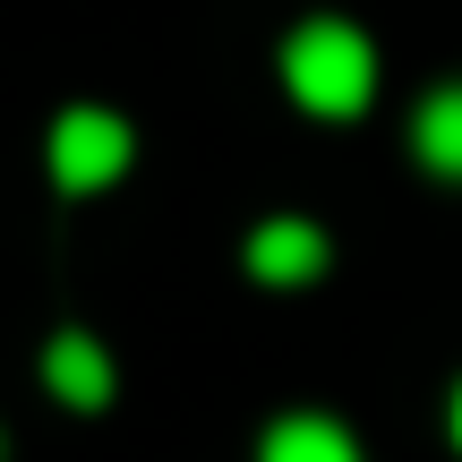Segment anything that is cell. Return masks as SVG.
<instances>
[{
	"mask_svg": "<svg viewBox=\"0 0 462 462\" xmlns=\"http://www.w3.org/2000/svg\"><path fill=\"white\" fill-rule=\"evenodd\" d=\"M282 86H291L300 112L351 120L377 95V43H368L351 17H309V26H291V43H282Z\"/></svg>",
	"mask_w": 462,
	"mask_h": 462,
	"instance_id": "obj_1",
	"label": "cell"
},
{
	"mask_svg": "<svg viewBox=\"0 0 462 462\" xmlns=\"http://www.w3.org/2000/svg\"><path fill=\"white\" fill-rule=\"evenodd\" d=\"M51 180L69 189V198H95V189H112L120 171H129V154H137V137H129V120L120 112H103V103H78V112H60L51 120Z\"/></svg>",
	"mask_w": 462,
	"mask_h": 462,
	"instance_id": "obj_2",
	"label": "cell"
},
{
	"mask_svg": "<svg viewBox=\"0 0 462 462\" xmlns=\"http://www.w3.org/2000/svg\"><path fill=\"white\" fill-rule=\"evenodd\" d=\"M248 274L257 282H317L326 274V231L282 215V223H257L248 231Z\"/></svg>",
	"mask_w": 462,
	"mask_h": 462,
	"instance_id": "obj_3",
	"label": "cell"
},
{
	"mask_svg": "<svg viewBox=\"0 0 462 462\" xmlns=\"http://www.w3.org/2000/svg\"><path fill=\"white\" fill-rule=\"evenodd\" d=\"M43 377L60 402H78V411H103L112 402V360H103L95 334H60V343L43 351Z\"/></svg>",
	"mask_w": 462,
	"mask_h": 462,
	"instance_id": "obj_4",
	"label": "cell"
},
{
	"mask_svg": "<svg viewBox=\"0 0 462 462\" xmlns=\"http://www.w3.org/2000/svg\"><path fill=\"white\" fill-rule=\"evenodd\" d=\"M411 154L437 171V180H462V86H437L411 112Z\"/></svg>",
	"mask_w": 462,
	"mask_h": 462,
	"instance_id": "obj_5",
	"label": "cell"
},
{
	"mask_svg": "<svg viewBox=\"0 0 462 462\" xmlns=\"http://www.w3.org/2000/svg\"><path fill=\"white\" fill-rule=\"evenodd\" d=\"M257 462H360V446H351V437L334 429V420L291 411V420H274V429H265Z\"/></svg>",
	"mask_w": 462,
	"mask_h": 462,
	"instance_id": "obj_6",
	"label": "cell"
},
{
	"mask_svg": "<svg viewBox=\"0 0 462 462\" xmlns=\"http://www.w3.org/2000/svg\"><path fill=\"white\" fill-rule=\"evenodd\" d=\"M454 446H462V385H454Z\"/></svg>",
	"mask_w": 462,
	"mask_h": 462,
	"instance_id": "obj_7",
	"label": "cell"
}]
</instances>
